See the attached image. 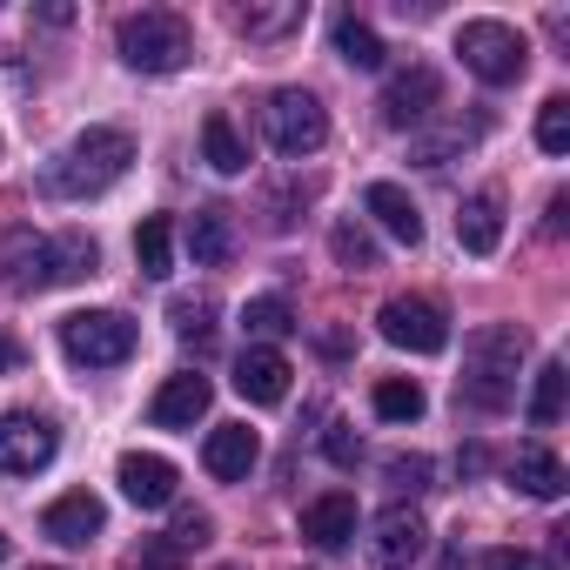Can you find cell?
<instances>
[{"mask_svg":"<svg viewBox=\"0 0 570 570\" xmlns=\"http://www.w3.org/2000/svg\"><path fill=\"white\" fill-rule=\"evenodd\" d=\"M128 570H181V550H175L168 537H155V543H141V550L128 557Z\"/></svg>","mask_w":570,"mask_h":570,"instance_id":"obj_36","label":"cell"},{"mask_svg":"<svg viewBox=\"0 0 570 570\" xmlns=\"http://www.w3.org/2000/svg\"><path fill=\"white\" fill-rule=\"evenodd\" d=\"M476 135H483V121H450V128H436V135H416V148H410V155H416L423 168H443V161H450V155H463Z\"/></svg>","mask_w":570,"mask_h":570,"instance_id":"obj_25","label":"cell"},{"mask_svg":"<svg viewBox=\"0 0 570 570\" xmlns=\"http://www.w3.org/2000/svg\"><path fill=\"white\" fill-rule=\"evenodd\" d=\"M510 483H517L523 497H537V503H557L570 476H563L557 450H543V443H523V450H517V463H510Z\"/></svg>","mask_w":570,"mask_h":570,"instance_id":"obj_20","label":"cell"},{"mask_svg":"<svg viewBox=\"0 0 570 570\" xmlns=\"http://www.w3.org/2000/svg\"><path fill=\"white\" fill-rule=\"evenodd\" d=\"M208 403H215V383L208 376H168L155 390V403H148V423L155 430H195L208 416Z\"/></svg>","mask_w":570,"mask_h":570,"instance_id":"obj_12","label":"cell"},{"mask_svg":"<svg viewBox=\"0 0 570 570\" xmlns=\"http://www.w3.org/2000/svg\"><path fill=\"white\" fill-rule=\"evenodd\" d=\"M330 248H336L343 268H376V235H370L363 222H336V228H330Z\"/></svg>","mask_w":570,"mask_h":570,"instance_id":"obj_30","label":"cell"},{"mask_svg":"<svg viewBox=\"0 0 570 570\" xmlns=\"http://www.w3.org/2000/svg\"><path fill=\"white\" fill-rule=\"evenodd\" d=\"M8 370H21V343H14V336H0V376H8Z\"/></svg>","mask_w":570,"mask_h":570,"instance_id":"obj_38","label":"cell"},{"mask_svg":"<svg viewBox=\"0 0 570 570\" xmlns=\"http://www.w3.org/2000/svg\"><path fill=\"white\" fill-rule=\"evenodd\" d=\"M336 55L350 61V68H383V41H376V28L370 21H356V14H336Z\"/></svg>","mask_w":570,"mask_h":570,"instance_id":"obj_24","label":"cell"},{"mask_svg":"<svg viewBox=\"0 0 570 570\" xmlns=\"http://www.w3.org/2000/svg\"><path fill=\"white\" fill-rule=\"evenodd\" d=\"M95 242L88 235H35V228H14L0 242V282L14 296H41V289H61V282H81L95 275Z\"/></svg>","mask_w":570,"mask_h":570,"instance_id":"obj_1","label":"cell"},{"mask_svg":"<svg viewBox=\"0 0 570 570\" xmlns=\"http://www.w3.org/2000/svg\"><path fill=\"white\" fill-rule=\"evenodd\" d=\"M115 483H121V497L135 503V510H168L175 503V463L168 456H148V450H128L121 463H115Z\"/></svg>","mask_w":570,"mask_h":570,"instance_id":"obj_11","label":"cell"},{"mask_svg":"<svg viewBox=\"0 0 570 570\" xmlns=\"http://www.w3.org/2000/svg\"><path fill=\"white\" fill-rule=\"evenodd\" d=\"M0 563H8V537H0Z\"/></svg>","mask_w":570,"mask_h":570,"instance_id":"obj_39","label":"cell"},{"mask_svg":"<svg viewBox=\"0 0 570 570\" xmlns=\"http://www.w3.org/2000/svg\"><path fill=\"white\" fill-rule=\"evenodd\" d=\"M563 390H570V370H563V363H543V370H537V390H530V423H537V430H550V423L563 416Z\"/></svg>","mask_w":570,"mask_h":570,"instance_id":"obj_26","label":"cell"},{"mask_svg":"<svg viewBox=\"0 0 570 570\" xmlns=\"http://www.w3.org/2000/svg\"><path fill=\"white\" fill-rule=\"evenodd\" d=\"M55 450H61V430L48 416H28V410L0 416V476H35L55 463Z\"/></svg>","mask_w":570,"mask_h":570,"instance_id":"obj_9","label":"cell"},{"mask_svg":"<svg viewBox=\"0 0 570 570\" xmlns=\"http://www.w3.org/2000/svg\"><path fill=\"white\" fill-rule=\"evenodd\" d=\"M436 101H443V75L416 61V68L390 75V88H383V121H390V128H423V121L436 115Z\"/></svg>","mask_w":570,"mask_h":570,"instance_id":"obj_10","label":"cell"},{"mask_svg":"<svg viewBox=\"0 0 570 570\" xmlns=\"http://www.w3.org/2000/svg\"><path fill=\"white\" fill-rule=\"evenodd\" d=\"M456 55H463V68H470L476 81H490V88L523 81V68H530V41H523L510 21H463V28H456Z\"/></svg>","mask_w":570,"mask_h":570,"instance_id":"obj_7","label":"cell"},{"mask_svg":"<svg viewBox=\"0 0 570 570\" xmlns=\"http://www.w3.org/2000/svg\"><path fill=\"white\" fill-rule=\"evenodd\" d=\"M483 570H550V563H543L537 550H490Z\"/></svg>","mask_w":570,"mask_h":570,"instance_id":"obj_37","label":"cell"},{"mask_svg":"<svg viewBox=\"0 0 570 570\" xmlns=\"http://www.w3.org/2000/svg\"><path fill=\"white\" fill-rule=\"evenodd\" d=\"M128 161H135V135H121V128H88V135H75V141L48 161L41 188L61 195V202H88V195L115 188V181L128 175Z\"/></svg>","mask_w":570,"mask_h":570,"instance_id":"obj_3","label":"cell"},{"mask_svg":"<svg viewBox=\"0 0 570 570\" xmlns=\"http://www.w3.org/2000/svg\"><path fill=\"white\" fill-rule=\"evenodd\" d=\"M456 242H463V255H497V242H503V195H497V188H476V195L463 202Z\"/></svg>","mask_w":570,"mask_h":570,"instance_id":"obj_17","label":"cell"},{"mask_svg":"<svg viewBox=\"0 0 570 570\" xmlns=\"http://www.w3.org/2000/svg\"><path fill=\"white\" fill-rule=\"evenodd\" d=\"M383 476H390V490L423 497V490H430V456H390V463H383Z\"/></svg>","mask_w":570,"mask_h":570,"instance_id":"obj_33","label":"cell"},{"mask_svg":"<svg viewBox=\"0 0 570 570\" xmlns=\"http://www.w3.org/2000/svg\"><path fill=\"white\" fill-rule=\"evenodd\" d=\"M323 456H330L336 470H356V456H363V443L350 436V423H330V430H323Z\"/></svg>","mask_w":570,"mask_h":570,"instance_id":"obj_34","label":"cell"},{"mask_svg":"<svg viewBox=\"0 0 570 570\" xmlns=\"http://www.w3.org/2000/svg\"><path fill=\"white\" fill-rule=\"evenodd\" d=\"M423 550H430V530H423V517H416V510H403V503H396V510H383V517H376V543H370V557H376L383 570H403V563H416Z\"/></svg>","mask_w":570,"mask_h":570,"instance_id":"obj_14","label":"cell"},{"mask_svg":"<svg viewBox=\"0 0 570 570\" xmlns=\"http://www.w3.org/2000/svg\"><path fill=\"white\" fill-rule=\"evenodd\" d=\"M101 523H108V510H101V497H88V490H68V497H61V503H48V517H41V530H48L55 543H68V550L95 543V537H101Z\"/></svg>","mask_w":570,"mask_h":570,"instance_id":"obj_15","label":"cell"},{"mask_svg":"<svg viewBox=\"0 0 570 570\" xmlns=\"http://www.w3.org/2000/svg\"><path fill=\"white\" fill-rule=\"evenodd\" d=\"M188 248H195L202 268H222V262L235 255V222H228V208H202V215L188 222Z\"/></svg>","mask_w":570,"mask_h":570,"instance_id":"obj_22","label":"cell"},{"mask_svg":"<svg viewBox=\"0 0 570 570\" xmlns=\"http://www.w3.org/2000/svg\"><path fill=\"white\" fill-rule=\"evenodd\" d=\"M296 21H303L296 0H282V8H242V14H235V28H242L248 41H275V35H289Z\"/></svg>","mask_w":570,"mask_h":570,"instance_id":"obj_29","label":"cell"},{"mask_svg":"<svg viewBox=\"0 0 570 570\" xmlns=\"http://www.w3.org/2000/svg\"><path fill=\"white\" fill-rule=\"evenodd\" d=\"M363 208H370V215H376V222H383V228H390L403 248H416V242H423V208H416V202H410L396 181H370Z\"/></svg>","mask_w":570,"mask_h":570,"instance_id":"obj_19","label":"cell"},{"mask_svg":"<svg viewBox=\"0 0 570 570\" xmlns=\"http://www.w3.org/2000/svg\"><path fill=\"white\" fill-rule=\"evenodd\" d=\"M202 161H208L215 175H242V168H248V141H242V128H235L222 108L202 121Z\"/></svg>","mask_w":570,"mask_h":570,"instance_id":"obj_21","label":"cell"},{"mask_svg":"<svg viewBox=\"0 0 570 570\" xmlns=\"http://www.w3.org/2000/svg\"><path fill=\"white\" fill-rule=\"evenodd\" d=\"M242 330H248L255 343H275V336H289V330H296V309L282 303V296H255V303L242 309Z\"/></svg>","mask_w":570,"mask_h":570,"instance_id":"obj_27","label":"cell"},{"mask_svg":"<svg viewBox=\"0 0 570 570\" xmlns=\"http://www.w3.org/2000/svg\"><path fill=\"white\" fill-rule=\"evenodd\" d=\"M168 323H175V336L208 343V330H215V303H208V296H175V303H168Z\"/></svg>","mask_w":570,"mask_h":570,"instance_id":"obj_31","label":"cell"},{"mask_svg":"<svg viewBox=\"0 0 570 570\" xmlns=\"http://www.w3.org/2000/svg\"><path fill=\"white\" fill-rule=\"evenodd\" d=\"M262 135H268L275 155L303 161V155H316L330 141V115H323V101L309 88H275L268 108H262Z\"/></svg>","mask_w":570,"mask_h":570,"instance_id":"obj_6","label":"cell"},{"mask_svg":"<svg viewBox=\"0 0 570 570\" xmlns=\"http://www.w3.org/2000/svg\"><path fill=\"white\" fill-rule=\"evenodd\" d=\"M289 356H282V350H268V343H248L242 350V363H235V390L248 396V403H282V396H289Z\"/></svg>","mask_w":570,"mask_h":570,"instance_id":"obj_13","label":"cell"},{"mask_svg":"<svg viewBox=\"0 0 570 570\" xmlns=\"http://www.w3.org/2000/svg\"><path fill=\"white\" fill-rule=\"evenodd\" d=\"M135 262H141V275H168L175 268V222L168 215H141V228H135Z\"/></svg>","mask_w":570,"mask_h":570,"instance_id":"obj_23","label":"cell"},{"mask_svg":"<svg viewBox=\"0 0 570 570\" xmlns=\"http://www.w3.org/2000/svg\"><path fill=\"white\" fill-rule=\"evenodd\" d=\"M376 416H383V423H416V416H423V390H416L410 376H383V383H376Z\"/></svg>","mask_w":570,"mask_h":570,"instance_id":"obj_28","label":"cell"},{"mask_svg":"<svg viewBox=\"0 0 570 570\" xmlns=\"http://www.w3.org/2000/svg\"><path fill=\"white\" fill-rule=\"evenodd\" d=\"M303 537H309L316 550H343V543L356 537V497H350V490L316 497V503L303 510Z\"/></svg>","mask_w":570,"mask_h":570,"instance_id":"obj_18","label":"cell"},{"mask_svg":"<svg viewBox=\"0 0 570 570\" xmlns=\"http://www.w3.org/2000/svg\"><path fill=\"white\" fill-rule=\"evenodd\" d=\"M523 330L517 323H483L470 343H463V376H456V396L483 416L510 410L517 403V370H523Z\"/></svg>","mask_w":570,"mask_h":570,"instance_id":"obj_2","label":"cell"},{"mask_svg":"<svg viewBox=\"0 0 570 570\" xmlns=\"http://www.w3.org/2000/svg\"><path fill=\"white\" fill-rule=\"evenodd\" d=\"M61 350L75 370H115L135 356V323L121 309H75L61 316Z\"/></svg>","mask_w":570,"mask_h":570,"instance_id":"obj_5","label":"cell"},{"mask_svg":"<svg viewBox=\"0 0 570 570\" xmlns=\"http://www.w3.org/2000/svg\"><path fill=\"white\" fill-rule=\"evenodd\" d=\"M537 148H543V155H563V148H570V101H563V95H550V101L537 108Z\"/></svg>","mask_w":570,"mask_h":570,"instance_id":"obj_32","label":"cell"},{"mask_svg":"<svg viewBox=\"0 0 570 570\" xmlns=\"http://www.w3.org/2000/svg\"><path fill=\"white\" fill-rule=\"evenodd\" d=\"M115 48H121V61L141 68V75H175V68L195 55V35H188V21H181L175 8H141V14H121Z\"/></svg>","mask_w":570,"mask_h":570,"instance_id":"obj_4","label":"cell"},{"mask_svg":"<svg viewBox=\"0 0 570 570\" xmlns=\"http://www.w3.org/2000/svg\"><path fill=\"white\" fill-rule=\"evenodd\" d=\"M376 330H383V343H396V350H410V356L450 350V316H443L430 296H390L383 316H376Z\"/></svg>","mask_w":570,"mask_h":570,"instance_id":"obj_8","label":"cell"},{"mask_svg":"<svg viewBox=\"0 0 570 570\" xmlns=\"http://www.w3.org/2000/svg\"><path fill=\"white\" fill-rule=\"evenodd\" d=\"M208 530H215V523H208L202 510H181V517H175V530H168V543H175V550H202V543H208Z\"/></svg>","mask_w":570,"mask_h":570,"instance_id":"obj_35","label":"cell"},{"mask_svg":"<svg viewBox=\"0 0 570 570\" xmlns=\"http://www.w3.org/2000/svg\"><path fill=\"white\" fill-rule=\"evenodd\" d=\"M255 456H262V443H255L248 423H222V430H208V443H202V463H208V476H222V483H242V476L255 470Z\"/></svg>","mask_w":570,"mask_h":570,"instance_id":"obj_16","label":"cell"}]
</instances>
